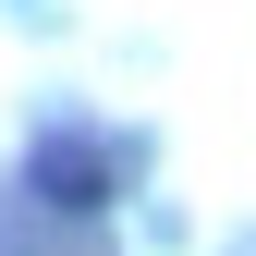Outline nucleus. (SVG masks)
<instances>
[{
	"mask_svg": "<svg viewBox=\"0 0 256 256\" xmlns=\"http://www.w3.org/2000/svg\"><path fill=\"white\" fill-rule=\"evenodd\" d=\"M24 196L61 208V220H98L110 208V146L98 134H37V146H24Z\"/></svg>",
	"mask_w": 256,
	"mask_h": 256,
	"instance_id": "nucleus-1",
	"label": "nucleus"
}]
</instances>
